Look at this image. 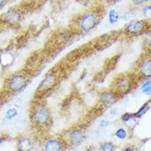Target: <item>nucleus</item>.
<instances>
[{"mask_svg": "<svg viewBox=\"0 0 151 151\" xmlns=\"http://www.w3.org/2000/svg\"><path fill=\"white\" fill-rule=\"evenodd\" d=\"M97 22V16L95 13L90 12L84 14L81 19L80 27L84 32H88L93 29Z\"/></svg>", "mask_w": 151, "mask_h": 151, "instance_id": "nucleus-1", "label": "nucleus"}, {"mask_svg": "<svg viewBox=\"0 0 151 151\" xmlns=\"http://www.w3.org/2000/svg\"><path fill=\"white\" fill-rule=\"evenodd\" d=\"M26 78L23 75H15L10 78L8 86L11 91L17 92L22 90L26 86Z\"/></svg>", "mask_w": 151, "mask_h": 151, "instance_id": "nucleus-2", "label": "nucleus"}, {"mask_svg": "<svg viewBox=\"0 0 151 151\" xmlns=\"http://www.w3.org/2000/svg\"><path fill=\"white\" fill-rule=\"evenodd\" d=\"M33 119L36 124L37 125H43L49 119L48 111L44 106H38L34 111Z\"/></svg>", "mask_w": 151, "mask_h": 151, "instance_id": "nucleus-3", "label": "nucleus"}, {"mask_svg": "<svg viewBox=\"0 0 151 151\" xmlns=\"http://www.w3.org/2000/svg\"><path fill=\"white\" fill-rule=\"evenodd\" d=\"M145 23L142 20H134L130 22L126 27V32L128 35L139 34L145 29Z\"/></svg>", "mask_w": 151, "mask_h": 151, "instance_id": "nucleus-4", "label": "nucleus"}, {"mask_svg": "<svg viewBox=\"0 0 151 151\" xmlns=\"http://www.w3.org/2000/svg\"><path fill=\"white\" fill-rule=\"evenodd\" d=\"M21 19L20 12L15 9H10L5 14L6 21L10 24H16L18 23Z\"/></svg>", "mask_w": 151, "mask_h": 151, "instance_id": "nucleus-5", "label": "nucleus"}, {"mask_svg": "<svg viewBox=\"0 0 151 151\" xmlns=\"http://www.w3.org/2000/svg\"><path fill=\"white\" fill-rule=\"evenodd\" d=\"M69 139L73 145H79L83 142V134L79 130H74L70 134Z\"/></svg>", "mask_w": 151, "mask_h": 151, "instance_id": "nucleus-6", "label": "nucleus"}, {"mask_svg": "<svg viewBox=\"0 0 151 151\" xmlns=\"http://www.w3.org/2000/svg\"><path fill=\"white\" fill-rule=\"evenodd\" d=\"M60 144L56 140H50L46 145V150L52 151V150H60Z\"/></svg>", "mask_w": 151, "mask_h": 151, "instance_id": "nucleus-7", "label": "nucleus"}, {"mask_svg": "<svg viewBox=\"0 0 151 151\" xmlns=\"http://www.w3.org/2000/svg\"><path fill=\"white\" fill-rule=\"evenodd\" d=\"M33 147L32 142L27 138L23 139L20 141L19 144V150H30Z\"/></svg>", "mask_w": 151, "mask_h": 151, "instance_id": "nucleus-8", "label": "nucleus"}, {"mask_svg": "<svg viewBox=\"0 0 151 151\" xmlns=\"http://www.w3.org/2000/svg\"><path fill=\"white\" fill-rule=\"evenodd\" d=\"M141 72L142 75L145 77H150L151 73V63L150 60L146 62L142 67Z\"/></svg>", "mask_w": 151, "mask_h": 151, "instance_id": "nucleus-9", "label": "nucleus"}, {"mask_svg": "<svg viewBox=\"0 0 151 151\" xmlns=\"http://www.w3.org/2000/svg\"><path fill=\"white\" fill-rule=\"evenodd\" d=\"M55 82V80L53 75H49L42 83L41 87L44 88H47L51 87Z\"/></svg>", "mask_w": 151, "mask_h": 151, "instance_id": "nucleus-10", "label": "nucleus"}, {"mask_svg": "<svg viewBox=\"0 0 151 151\" xmlns=\"http://www.w3.org/2000/svg\"><path fill=\"white\" fill-rule=\"evenodd\" d=\"M119 18H120L119 14L115 10L113 9L110 10L109 14V22L111 24L116 23L117 22H118V20H119Z\"/></svg>", "mask_w": 151, "mask_h": 151, "instance_id": "nucleus-11", "label": "nucleus"}, {"mask_svg": "<svg viewBox=\"0 0 151 151\" xmlns=\"http://www.w3.org/2000/svg\"><path fill=\"white\" fill-rule=\"evenodd\" d=\"M142 91L146 95L150 96L151 93V82L148 81L145 82L141 87Z\"/></svg>", "mask_w": 151, "mask_h": 151, "instance_id": "nucleus-12", "label": "nucleus"}, {"mask_svg": "<svg viewBox=\"0 0 151 151\" xmlns=\"http://www.w3.org/2000/svg\"><path fill=\"white\" fill-rule=\"evenodd\" d=\"M17 111L14 108H10L6 112V117L8 120H12L17 115Z\"/></svg>", "mask_w": 151, "mask_h": 151, "instance_id": "nucleus-13", "label": "nucleus"}, {"mask_svg": "<svg viewBox=\"0 0 151 151\" xmlns=\"http://www.w3.org/2000/svg\"><path fill=\"white\" fill-rule=\"evenodd\" d=\"M113 96L109 93H104L101 96V101L104 103H109L113 99Z\"/></svg>", "mask_w": 151, "mask_h": 151, "instance_id": "nucleus-14", "label": "nucleus"}, {"mask_svg": "<svg viewBox=\"0 0 151 151\" xmlns=\"http://www.w3.org/2000/svg\"><path fill=\"white\" fill-rule=\"evenodd\" d=\"M116 136L119 139H123L126 138V137L127 136V133L124 129H123V128H120V129H118L117 130V132H116Z\"/></svg>", "mask_w": 151, "mask_h": 151, "instance_id": "nucleus-15", "label": "nucleus"}, {"mask_svg": "<svg viewBox=\"0 0 151 151\" xmlns=\"http://www.w3.org/2000/svg\"><path fill=\"white\" fill-rule=\"evenodd\" d=\"M119 87L122 91H125L127 88L129 87V83L126 79H122L120 81Z\"/></svg>", "mask_w": 151, "mask_h": 151, "instance_id": "nucleus-16", "label": "nucleus"}, {"mask_svg": "<svg viewBox=\"0 0 151 151\" xmlns=\"http://www.w3.org/2000/svg\"><path fill=\"white\" fill-rule=\"evenodd\" d=\"M147 104H144L143 106H142L140 110L137 111V113H136V114H134L135 116L136 117H140V116H142L145 113H146V111L148 110V106H147Z\"/></svg>", "mask_w": 151, "mask_h": 151, "instance_id": "nucleus-17", "label": "nucleus"}, {"mask_svg": "<svg viewBox=\"0 0 151 151\" xmlns=\"http://www.w3.org/2000/svg\"><path fill=\"white\" fill-rule=\"evenodd\" d=\"M101 149L102 150H106V151H111L114 149V146L113 144L110 142H106L103 143L101 147Z\"/></svg>", "mask_w": 151, "mask_h": 151, "instance_id": "nucleus-18", "label": "nucleus"}, {"mask_svg": "<svg viewBox=\"0 0 151 151\" xmlns=\"http://www.w3.org/2000/svg\"><path fill=\"white\" fill-rule=\"evenodd\" d=\"M132 3L135 6H140L149 1V0H132Z\"/></svg>", "mask_w": 151, "mask_h": 151, "instance_id": "nucleus-19", "label": "nucleus"}, {"mask_svg": "<svg viewBox=\"0 0 151 151\" xmlns=\"http://www.w3.org/2000/svg\"><path fill=\"white\" fill-rule=\"evenodd\" d=\"M132 116H131V114H125L124 116H123V120L124 122H129V120H130V119H132Z\"/></svg>", "mask_w": 151, "mask_h": 151, "instance_id": "nucleus-20", "label": "nucleus"}, {"mask_svg": "<svg viewBox=\"0 0 151 151\" xmlns=\"http://www.w3.org/2000/svg\"><path fill=\"white\" fill-rule=\"evenodd\" d=\"M107 125H108V122L107 121H106V120H102L101 123H100V126L101 127H106Z\"/></svg>", "mask_w": 151, "mask_h": 151, "instance_id": "nucleus-21", "label": "nucleus"}, {"mask_svg": "<svg viewBox=\"0 0 151 151\" xmlns=\"http://www.w3.org/2000/svg\"><path fill=\"white\" fill-rule=\"evenodd\" d=\"M6 138L5 137H0V145H1L4 141H6Z\"/></svg>", "mask_w": 151, "mask_h": 151, "instance_id": "nucleus-22", "label": "nucleus"}, {"mask_svg": "<svg viewBox=\"0 0 151 151\" xmlns=\"http://www.w3.org/2000/svg\"><path fill=\"white\" fill-rule=\"evenodd\" d=\"M81 1H82L83 2H86V3H89L92 1H94V0H81Z\"/></svg>", "mask_w": 151, "mask_h": 151, "instance_id": "nucleus-23", "label": "nucleus"}, {"mask_svg": "<svg viewBox=\"0 0 151 151\" xmlns=\"http://www.w3.org/2000/svg\"><path fill=\"white\" fill-rule=\"evenodd\" d=\"M5 2V0H0V7H1Z\"/></svg>", "mask_w": 151, "mask_h": 151, "instance_id": "nucleus-24", "label": "nucleus"}, {"mask_svg": "<svg viewBox=\"0 0 151 151\" xmlns=\"http://www.w3.org/2000/svg\"><path fill=\"white\" fill-rule=\"evenodd\" d=\"M124 150H133V149H124Z\"/></svg>", "mask_w": 151, "mask_h": 151, "instance_id": "nucleus-25", "label": "nucleus"}]
</instances>
